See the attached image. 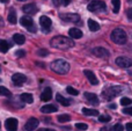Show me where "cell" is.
<instances>
[{
    "instance_id": "6da1fadb",
    "label": "cell",
    "mask_w": 132,
    "mask_h": 131,
    "mask_svg": "<svg viewBox=\"0 0 132 131\" xmlns=\"http://www.w3.org/2000/svg\"><path fill=\"white\" fill-rule=\"evenodd\" d=\"M50 45L59 50H67L74 46V41L71 37L56 36L50 41Z\"/></svg>"
},
{
    "instance_id": "7a4b0ae2",
    "label": "cell",
    "mask_w": 132,
    "mask_h": 131,
    "mask_svg": "<svg viewBox=\"0 0 132 131\" xmlns=\"http://www.w3.org/2000/svg\"><path fill=\"white\" fill-rule=\"evenodd\" d=\"M51 70H52L53 72H56V73L58 74H66L68 73V71H70L71 66L70 64H68V62H66L64 59H56L53 60L52 63H51Z\"/></svg>"
},
{
    "instance_id": "3957f363",
    "label": "cell",
    "mask_w": 132,
    "mask_h": 131,
    "mask_svg": "<svg viewBox=\"0 0 132 131\" xmlns=\"http://www.w3.org/2000/svg\"><path fill=\"white\" fill-rule=\"evenodd\" d=\"M110 39L116 44H125L128 42V34L122 28H116L110 34Z\"/></svg>"
},
{
    "instance_id": "277c9868",
    "label": "cell",
    "mask_w": 132,
    "mask_h": 131,
    "mask_svg": "<svg viewBox=\"0 0 132 131\" xmlns=\"http://www.w3.org/2000/svg\"><path fill=\"white\" fill-rule=\"evenodd\" d=\"M87 9L89 12H103L107 9V5H105V2L101 1V0H93L87 6Z\"/></svg>"
},
{
    "instance_id": "5b68a950",
    "label": "cell",
    "mask_w": 132,
    "mask_h": 131,
    "mask_svg": "<svg viewBox=\"0 0 132 131\" xmlns=\"http://www.w3.org/2000/svg\"><path fill=\"white\" fill-rule=\"evenodd\" d=\"M20 23L23 26V27L27 28L30 32H36L37 31L36 27H35V24H34V20H32L30 16H28V15L22 16V18L20 19Z\"/></svg>"
},
{
    "instance_id": "8992f818",
    "label": "cell",
    "mask_w": 132,
    "mask_h": 131,
    "mask_svg": "<svg viewBox=\"0 0 132 131\" xmlns=\"http://www.w3.org/2000/svg\"><path fill=\"white\" fill-rule=\"evenodd\" d=\"M121 91H122V87H118V86H115V87H110L108 89H105L103 92V97L107 100H111L112 97L117 96V95L121 94Z\"/></svg>"
},
{
    "instance_id": "52a82bcc",
    "label": "cell",
    "mask_w": 132,
    "mask_h": 131,
    "mask_svg": "<svg viewBox=\"0 0 132 131\" xmlns=\"http://www.w3.org/2000/svg\"><path fill=\"white\" fill-rule=\"evenodd\" d=\"M39 125V121L36 117H30L27 121V123L24 124V130L26 131H34L37 129V127Z\"/></svg>"
},
{
    "instance_id": "ba28073f",
    "label": "cell",
    "mask_w": 132,
    "mask_h": 131,
    "mask_svg": "<svg viewBox=\"0 0 132 131\" xmlns=\"http://www.w3.org/2000/svg\"><path fill=\"white\" fill-rule=\"evenodd\" d=\"M18 125H19L18 120L14 117H9L5 121V128L8 131H16L18 130Z\"/></svg>"
},
{
    "instance_id": "9c48e42d",
    "label": "cell",
    "mask_w": 132,
    "mask_h": 131,
    "mask_svg": "<svg viewBox=\"0 0 132 131\" xmlns=\"http://www.w3.org/2000/svg\"><path fill=\"white\" fill-rule=\"evenodd\" d=\"M116 64L119 67H123V69H129L132 66V59L128 57H118L116 58Z\"/></svg>"
},
{
    "instance_id": "30bf717a",
    "label": "cell",
    "mask_w": 132,
    "mask_h": 131,
    "mask_svg": "<svg viewBox=\"0 0 132 131\" xmlns=\"http://www.w3.org/2000/svg\"><path fill=\"white\" fill-rule=\"evenodd\" d=\"M39 24L42 26V28H43V31L44 32H48L49 30H50L51 28V24H52V21H51L50 18H48V16L43 15L39 18Z\"/></svg>"
},
{
    "instance_id": "8fae6325",
    "label": "cell",
    "mask_w": 132,
    "mask_h": 131,
    "mask_svg": "<svg viewBox=\"0 0 132 131\" xmlns=\"http://www.w3.org/2000/svg\"><path fill=\"white\" fill-rule=\"evenodd\" d=\"M92 53H93L94 56H96V57H98V58L109 57V56H110L109 51H108L105 48H102V46H97V48H94L93 50H92Z\"/></svg>"
},
{
    "instance_id": "7c38bea8",
    "label": "cell",
    "mask_w": 132,
    "mask_h": 131,
    "mask_svg": "<svg viewBox=\"0 0 132 131\" xmlns=\"http://www.w3.org/2000/svg\"><path fill=\"white\" fill-rule=\"evenodd\" d=\"M60 18H62V20L66 21V22L77 23L80 21V16L78 14H60Z\"/></svg>"
},
{
    "instance_id": "4fadbf2b",
    "label": "cell",
    "mask_w": 132,
    "mask_h": 131,
    "mask_svg": "<svg viewBox=\"0 0 132 131\" xmlns=\"http://www.w3.org/2000/svg\"><path fill=\"white\" fill-rule=\"evenodd\" d=\"M12 80H13V83L15 84V85L21 86L22 84H24L26 81H27V77L22 73H15L12 76Z\"/></svg>"
},
{
    "instance_id": "5bb4252c",
    "label": "cell",
    "mask_w": 132,
    "mask_h": 131,
    "mask_svg": "<svg viewBox=\"0 0 132 131\" xmlns=\"http://www.w3.org/2000/svg\"><path fill=\"white\" fill-rule=\"evenodd\" d=\"M22 11L24 12V13H27L28 15H34V14L37 13L38 9H37V7L35 4H27L22 7Z\"/></svg>"
},
{
    "instance_id": "9a60e30c",
    "label": "cell",
    "mask_w": 132,
    "mask_h": 131,
    "mask_svg": "<svg viewBox=\"0 0 132 131\" xmlns=\"http://www.w3.org/2000/svg\"><path fill=\"white\" fill-rule=\"evenodd\" d=\"M84 73H85V76L87 77V79L89 80V83H90L92 85H94V86L98 85V80H97V78H96V76L90 71V70H85Z\"/></svg>"
},
{
    "instance_id": "2e32d148",
    "label": "cell",
    "mask_w": 132,
    "mask_h": 131,
    "mask_svg": "<svg viewBox=\"0 0 132 131\" xmlns=\"http://www.w3.org/2000/svg\"><path fill=\"white\" fill-rule=\"evenodd\" d=\"M51 97H52V91H51L50 87H46L45 89L42 92L41 100H42V101H45L46 102V101H50Z\"/></svg>"
},
{
    "instance_id": "e0dca14e",
    "label": "cell",
    "mask_w": 132,
    "mask_h": 131,
    "mask_svg": "<svg viewBox=\"0 0 132 131\" xmlns=\"http://www.w3.org/2000/svg\"><path fill=\"white\" fill-rule=\"evenodd\" d=\"M85 97H86L92 104H94V106H97V104L100 103V102H98V97L96 96V94H94V93H85Z\"/></svg>"
},
{
    "instance_id": "ac0fdd59",
    "label": "cell",
    "mask_w": 132,
    "mask_h": 131,
    "mask_svg": "<svg viewBox=\"0 0 132 131\" xmlns=\"http://www.w3.org/2000/svg\"><path fill=\"white\" fill-rule=\"evenodd\" d=\"M58 110V108L55 104H45L41 108V111L44 114H51V113H56Z\"/></svg>"
},
{
    "instance_id": "d6986e66",
    "label": "cell",
    "mask_w": 132,
    "mask_h": 131,
    "mask_svg": "<svg viewBox=\"0 0 132 131\" xmlns=\"http://www.w3.org/2000/svg\"><path fill=\"white\" fill-rule=\"evenodd\" d=\"M68 35L72 38H81L82 37V31L79 29V28H71L68 30Z\"/></svg>"
},
{
    "instance_id": "ffe728a7",
    "label": "cell",
    "mask_w": 132,
    "mask_h": 131,
    "mask_svg": "<svg viewBox=\"0 0 132 131\" xmlns=\"http://www.w3.org/2000/svg\"><path fill=\"white\" fill-rule=\"evenodd\" d=\"M8 22L12 23V24H15L18 22V19H16V13H15V9L11 8L9 9V13H8Z\"/></svg>"
},
{
    "instance_id": "44dd1931",
    "label": "cell",
    "mask_w": 132,
    "mask_h": 131,
    "mask_svg": "<svg viewBox=\"0 0 132 131\" xmlns=\"http://www.w3.org/2000/svg\"><path fill=\"white\" fill-rule=\"evenodd\" d=\"M20 99H21V101L26 102V103H32V102H34V97H32V95L29 94V93H23V94H21Z\"/></svg>"
},
{
    "instance_id": "7402d4cb",
    "label": "cell",
    "mask_w": 132,
    "mask_h": 131,
    "mask_svg": "<svg viewBox=\"0 0 132 131\" xmlns=\"http://www.w3.org/2000/svg\"><path fill=\"white\" fill-rule=\"evenodd\" d=\"M56 100H57V102H59V103L63 104L64 107H67V106H70V104H71L70 100L65 99V97L63 96L62 94H57V95H56Z\"/></svg>"
},
{
    "instance_id": "603a6c76",
    "label": "cell",
    "mask_w": 132,
    "mask_h": 131,
    "mask_svg": "<svg viewBox=\"0 0 132 131\" xmlns=\"http://www.w3.org/2000/svg\"><path fill=\"white\" fill-rule=\"evenodd\" d=\"M13 39H14V42H15L16 44H19V45H22V44L26 42V37L23 36L22 34H14L13 35Z\"/></svg>"
},
{
    "instance_id": "cb8c5ba5",
    "label": "cell",
    "mask_w": 132,
    "mask_h": 131,
    "mask_svg": "<svg viewBox=\"0 0 132 131\" xmlns=\"http://www.w3.org/2000/svg\"><path fill=\"white\" fill-rule=\"evenodd\" d=\"M88 27L92 31H97V30L100 29V24H98L95 20H93V19H89L88 20Z\"/></svg>"
},
{
    "instance_id": "d4e9b609",
    "label": "cell",
    "mask_w": 132,
    "mask_h": 131,
    "mask_svg": "<svg viewBox=\"0 0 132 131\" xmlns=\"http://www.w3.org/2000/svg\"><path fill=\"white\" fill-rule=\"evenodd\" d=\"M82 114L87 116H97L98 111L96 109H89V108H84L82 109Z\"/></svg>"
},
{
    "instance_id": "484cf974",
    "label": "cell",
    "mask_w": 132,
    "mask_h": 131,
    "mask_svg": "<svg viewBox=\"0 0 132 131\" xmlns=\"http://www.w3.org/2000/svg\"><path fill=\"white\" fill-rule=\"evenodd\" d=\"M9 48H11V45H9L8 42L5 41V39H0V51L1 52H7Z\"/></svg>"
},
{
    "instance_id": "4316f807",
    "label": "cell",
    "mask_w": 132,
    "mask_h": 131,
    "mask_svg": "<svg viewBox=\"0 0 132 131\" xmlns=\"http://www.w3.org/2000/svg\"><path fill=\"white\" fill-rule=\"evenodd\" d=\"M111 2H112V6H114V13L115 14H117L119 12V8H121V1L119 0H111Z\"/></svg>"
},
{
    "instance_id": "83f0119b",
    "label": "cell",
    "mask_w": 132,
    "mask_h": 131,
    "mask_svg": "<svg viewBox=\"0 0 132 131\" xmlns=\"http://www.w3.org/2000/svg\"><path fill=\"white\" fill-rule=\"evenodd\" d=\"M58 122L59 123H66V122H68V121L71 120V117H70V115H67V114H63V115H59L58 116Z\"/></svg>"
},
{
    "instance_id": "f1b7e54d",
    "label": "cell",
    "mask_w": 132,
    "mask_h": 131,
    "mask_svg": "<svg viewBox=\"0 0 132 131\" xmlns=\"http://www.w3.org/2000/svg\"><path fill=\"white\" fill-rule=\"evenodd\" d=\"M0 95H1V96H7V97H8V96H11V95H12V93L9 92L6 87L0 86Z\"/></svg>"
},
{
    "instance_id": "f546056e",
    "label": "cell",
    "mask_w": 132,
    "mask_h": 131,
    "mask_svg": "<svg viewBox=\"0 0 132 131\" xmlns=\"http://www.w3.org/2000/svg\"><path fill=\"white\" fill-rule=\"evenodd\" d=\"M131 102H132V100H131V99H129V97H122V100H121V104H122L123 107H128V106H130Z\"/></svg>"
},
{
    "instance_id": "4dcf8cb0",
    "label": "cell",
    "mask_w": 132,
    "mask_h": 131,
    "mask_svg": "<svg viewBox=\"0 0 132 131\" xmlns=\"http://www.w3.org/2000/svg\"><path fill=\"white\" fill-rule=\"evenodd\" d=\"M110 120H111V117H110L109 115H100L98 116V121L102 123H108Z\"/></svg>"
},
{
    "instance_id": "1f68e13d",
    "label": "cell",
    "mask_w": 132,
    "mask_h": 131,
    "mask_svg": "<svg viewBox=\"0 0 132 131\" xmlns=\"http://www.w3.org/2000/svg\"><path fill=\"white\" fill-rule=\"evenodd\" d=\"M48 55H49V50H46V49H39V50H37V56L46 57Z\"/></svg>"
},
{
    "instance_id": "d6a6232c",
    "label": "cell",
    "mask_w": 132,
    "mask_h": 131,
    "mask_svg": "<svg viewBox=\"0 0 132 131\" xmlns=\"http://www.w3.org/2000/svg\"><path fill=\"white\" fill-rule=\"evenodd\" d=\"M75 128H77L78 130H81V131H85L88 129V125L85 124V123H77L75 124Z\"/></svg>"
},
{
    "instance_id": "836d02e7",
    "label": "cell",
    "mask_w": 132,
    "mask_h": 131,
    "mask_svg": "<svg viewBox=\"0 0 132 131\" xmlns=\"http://www.w3.org/2000/svg\"><path fill=\"white\" fill-rule=\"evenodd\" d=\"M66 92H67L68 94H71V95H78V94H79V92H78L75 88L71 87V86H68V87L66 88Z\"/></svg>"
},
{
    "instance_id": "e575fe53",
    "label": "cell",
    "mask_w": 132,
    "mask_h": 131,
    "mask_svg": "<svg viewBox=\"0 0 132 131\" xmlns=\"http://www.w3.org/2000/svg\"><path fill=\"white\" fill-rule=\"evenodd\" d=\"M123 114L129 115V116H132V107H125V108L123 109Z\"/></svg>"
},
{
    "instance_id": "d590c367",
    "label": "cell",
    "mask_w": 132,
    "mask_h": 131,
    "mask_svg": "<svg viewBox=\"0 0 132 131\" xmlns=\"http://www.w3.org/2000/svg\"><path fill=\"white\" fill-rule=\"evenodd\" d=\"M112 129H114V131H123L124 130V127L122 124H115Z\"/></svg>"
},
{
    "instance_id": "8d00e7d4",
    "label": "cell",
    "mask_w": 132,
    "mask_h": 131,
    "mask_svg": "<svg viewBox=\"0 0 132 131\" xmlns=\"http://www.w3.org/2000/svg\"><path fill=\"white\" fill-rule=\"evenodd\" d=\"M15 56H18V57H23V56H26V51L24 50H18L15 52Z\"/></svg>"
},
{
    "instance_id": "74e56055",
    "label": "cell",
    "mask_w": 132,
    "mask_h": 131,
    "mask_svg": "<svg viewBox=\"0 0 132 131\" xmlns=\"http://www.w3.org/2000/svg\"><path fill=\"white\" fill-rule=\"evenodd\" d=\"M126 15H128V18L130 19V20H132V8H129L128 12H126Z\"/></svg>"
},
{
    "instance_id": "f35d334b",
    "label": "cell",
    "mask_w": 132,
    "mask_h": 131,
    "mask_svg": "<svg viewBox=\"0 0 132 131\" xmlns=\"http://www.w3.org/2000/svg\"><path fill=\"white\" fill-rule=\"evenodd\" d=\"M125 129L128 130V131H132V122H130V123H126Z\"/></svg>"
},
{
    "instance_id": "ab89813d",
    "label": "cell",
    "mask_w": 132,
    "mask_h": 131,
    "mask_svg": "<svg viewBox=\"0 0 132 131\" xmlns=\"http://www.w3.org/2000/svg\"><path fill=\"white\" fill-rule=\"evenodd\" d=\"M100 131H114V130H111V128H109V127H103V128H101Z\"/></svg>"
},
{
    "instance_id": "60d3db41",
    "label": "cell",
    "mask_w": 132,
    "mask_h": 131,
    "mask_svg": "<svg viewBox=\"0 0 132 131\" xmlns=\"http://www.w3.org/2000/svg\"><path fill=\"white\" fill-rule=\"evenodd\" d=\"M70 2H71V0H62V4L64 5V6H67Z\"/></svg>"
},
{
    "instance_id": "b9f144b4",
    "label": "cell",
    "mask_w": 132,
    "mask_h": 131,
    "mask_svg": "<svg viewBox=\"0 0 132 131\" xmlns=\"http://www.w3.org/2000/svg\"><path fill=\"white\" fill-rule=\"evenodd\" d=\"M4 27V20L1 19V16H0V28Z\"/></svg>"
},
{
    "instance_id": "7bdbcfd3",
    "label": "cell",
    "mask_w": 132,
    "mask_h": 131,
    "mask_svg": "<svg viewBox=\"0 0 132 131\" xmlns=\"http://www.w3.org/2000/svg\"><path fill=\"white\" fill-rule=\"evenodd\" d=\"M38 131H56V130H52V129H41Z\"/></svg>"
},
{
    "instance_id": "ee69618b",
    "label": "cell",
    "mask_w": 132,
    "mask_h": 131,
    "mask_svg": "<svg viewBox=\"0 0 132 131\" xmlns=\"http://www.w3.org/2000/svg\"><path fill=\"white\" fill-rule=\"evenodd\" d=\"M116 104H110V108H111V109H116Z\"/></svg>"
},
{
    "instance_id": "f6af8a7d",
    "label": "cell",
    "mask_w": 132,
    "mask_h": 131,
    "mask_svg": "<svg viewBox=\"0 0 132 131\" xmlns=\"http://www.w3.org/2000/svg\"><path fill=\"white\" fill-rule=\"evenodd\" d=\"M53 4H55V5H56V6H57V5H58V4H59V2H58V0H53Z\"/></svg>"
},
{
    "instance_id": "bcb514c9",
    "label": "cell",
    "mask_w": 132,
    "mask_h": 131,
    "mask_svg": "<svg viewBox=\"0 0 132 131\" xmlns=\"http://www.w3.org/2000/svg\"><path fill=\"white\" fill-rule=\"evenodd\" d=\"M0 1H1L2 4H6V2H8V0H0Z\"/></svg>"
},
{
    "instance_id": "7dc6e473",
    "label": "cell",
    "mask_w": 132,
    "mask_h": 131,
    "mask_svg": "<svg viewBox=\"0 0 132 131\" xmlns=\"http://www.w3.org/2000/svg\"><path fill=\"white\" fill-rule=\"evenodd\" d=\"M18 1H26V0H18Z\"/></svg>"
},
{
    "instance_id": "c3c4849f",
    "label": "cell",
    "mask_w": 132,
    "mask_h": 131,
    "mask_svg": "<svg viewBox=\"0 0 132 131\" xmlns=\"http://www.w3.org/2000/svg\"><path fill=\"white\" fill-rule=\"evenodd\" d=\"M128 1H132V0H128Z\"/></svg>"
},
{
    "instance_id": "681fc988",
    "label": "cell",
    "mask_w": 132,
    "mask_h": 131,
    "mask_svg": "<svg viewBox=\"0 0 132 131\" xmlns=\"http://www.w3.org/2000/svg\"><path fill=\"white\" fill-rule=\"evenodd\" d=\"M0 127H1V123H0Z\"/></svg>"
}]
</instances>
